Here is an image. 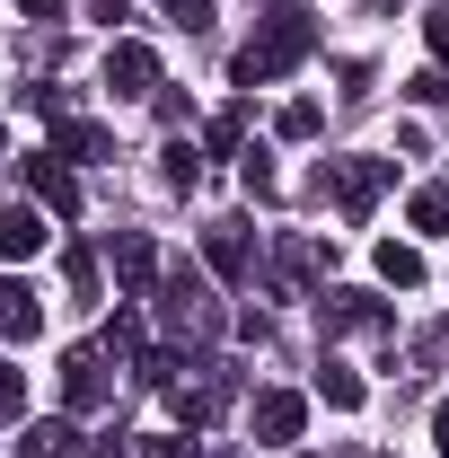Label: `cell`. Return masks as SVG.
I'll use <instances>...</instances> for the list:
<instances>
[{
  "mask_svg": "<svg viewBox=\"0 0 449 458\" xmlns=\"http://www.w3.org/2000/svg\"><path fill=\"white\" fill-rule=\"evenodd\" d=\"M309 54H318V18H309V9H274V18L256 27V45H247V54L229 62V80H238V89L256 98L265 80H282V71H300Z\"/></svg>",
  "mask_w": 449,
  "mask_h": 458,
  "instance_id": "6da1fadb",
  "label": "cell"
},
{
  "mask_svg": "<svg viewBox=\"0 0 449 458\" xmlns=\"http://www.w3.org/2000/svg\"><path fill=\"white\" fill-rule=\"evenodd\" d=\"M388 176H396V159H326V168H318V194H335L343 221H361V212L388 194Z\"/></svg>",
  "mask_w": 449,
  "mask_h": 458,
  "instance_id": "7a4b0ae2",
  "label": "cell"
},
{
  "mask_svg": "<svg viewBox=\"0 0 449 458\" xmlns=\"http://www.w3.org/2000/svg\"><path fill=\"white\" fill-rule=\"evenodd\" d=\"M18 185H27V203H45V212H80V176H71V159H54V150H36V159H18Z\"/></svg>",
  "mask_w": 449,
  "mask_h": 458,
  "instance_id": "3957f363",
  "label": "cell"
},
{
  "mask_svg": "<svg viewBox=\"0 0 449 458\" xmlns=\"http://www.w3.org/2000/svg\"><path fill=\"white\" fill-rule=\"evenodd\" d=\"M247 423H256L265 450H291V441L309 432V397H300V388H256V414H247Z\"/></svg>",
  "mask_w": 449,
  "mask_h": 458,
  "instance_id": "277c9868",
  "label": "cell"
},
{
  "mask_svg": "<svg viewBox=\"0 0 449 458\" xmlns=\"http://www.w3.org/2000/svg\"><path fill=\"white\" fill-rule=\"evenodd\" d=\"M106 89L114 98H159V54L141 36H114L106 45Z\"/></svg>",
  "mask_w": 449,
  "mask_h": 458,
  "instance_id": "5b68a950",
  "label": "cell"
},
{
  "mask_svg": "<svg viewBox=\"0 0 449 458\" xmlns=\"http://www.w3.org/2000/svg\"><path fill=\"white\" fill-rule=\"evenodd\" d=\"M106 256H114V283H123V300H150V291H159V247H150L141 229H114Z\"/></svg>",
  "mask_w": 449,
  "mask_h": 458,
  "instance_id": "8992f818",
  "label": "cell"
},
{
  "mask_svg": "<svg viewBox=\"0 0 449 458\" xmlns=\"http://www.w3.org/2000/svg\"><path fill=\"white\" fill-rule=\"evenodd\" d=\"M318 318H326V335H379L388 327V300L379 291H326Z\"/></svg>",
  "mask_w": 449,
  "mask_h": 458,
  "instance_id": "52a82bcc",
  "label": "cell"
},
{
  "mask_svg": "<svg viewBox=\"0 0 449 458\" xmlns=\"http://www.w3.org/2000/svg\"><path fill=\"white\" fill-rule=\"evenodd\" d=\"M62 397L80 405V414L106 405V344H71V352H62Z\"/></svg>",
  "mask_w": 449,
  "mask_h": 458,
  "instance_id": "ba28073f",
  "label": "cell"
},
{
  "mask_svg": "<svg viewBox=\"0 0 449 458\" xmlns=\"http://www.w3.org/2000/svg\"><path fill=\"white\" fill-rule=\"evenodd\" d=\"M45 238H54V229H45V203H9V212H0V265H36Z\"/></svg>",
  "mask_w": 449,
  "mask_h": 458,
  "instance_id": "9c48e42d",
  "label": "cell"
},
{
  "mask_svg": "<svg viewBox=\"0 0 449 458\" xmlns=\"http://www.w3.org/2000/svg\"><path fill=\"white\" fill-rule=\"evenodd\" d=\"M203 265H212L221 283H247V274H256V238H247L238 221H212L203 229Z\"/></svg>",
  "mask_w": 449,
  "mask_h": 458,
  "instance_id": "30bf717a",
  "label": "cell"
},
{
  "mask_svg": "<svg viewBox=\"0 0 449 458\" xmlns=\"http://www.w3.org/2000/svg\"><path fill=\"white\" fill-rule=\"evenodd\" d=\"M159 309H168V327H194V335H203V327H212V283H203L194 265H176L168 291H159Z\"/></svg>",
  "mask_w": 449,
  "mask_h": 458,
  "instance_id": "8fae6325",
  "label": "cell"
},
{
  "mask_svg": "<svg viewBox=\"0 0 449 458\" xmlns=\"http://www.w3.org/2000/svg\"><path fill=\"white\" fill-rule=\"evenodd\" d=\"M229 405V370H212V379H194V388H176V432H212Z\"/></svg>",
  "mask_w": 449,
  "mask_h": 458,
  "instance_id": "7c38bea8",
  "label": "cell"
},
{
  "mask_svg": "<svg viewBox=\"0 0 449 458\" xmlns=\"http://www.w3.org/2000/svg\"><path fill=\"white\" fill-rule=\"evenodd\" d=\"M45 150L54 159H106V123H80V114H62V123H45Z\"/></svg>",
  "mask_w": 449,
  "mask_h": 458,
  "instance_id": "4fadbf2b",
  "label": "cell"
},
{
  "mask_svg": "<svg viewBox=\"0 0 449 458\" xmlns=\"http://www.w3.org/2000/svg\"><path fill=\"white\" fill-rule=\"evenodd\" d=\"M0 335H9V344H36V335H45V300H36L27 283H0Z\"/></svg>",
  "mask_w": 449,
  "mask_h": 458,
  "instance_id": "5bb4252c",
  "label": "cell"
},
{
  "mask_svg": "<svg viewBox=\"0 0 449 458\" xmlns=\"http://www.w3.org/2000/svg\"><path fill=\"white\" fill-rule=\"evenodd\" d=\"M159 176H168L176 194H194V185H203V150H194V141H168V150H159Z\"/></svg>",
  "mask_w": 449,
  "mask_h": 458,
  "instance_id": "9a60e30c",
  "label": "cell"
},
{
  "mask_svg": "<svg viewBox=\"0 0 449 458\" xmlns=\"http://www.w3.org/2000/svg\"><path fill=\"white\" fill-rule=\"evenodd\" d=\"M203 150H212V159H247V114H238V106H229V114H212Z\"/></svg>",
  "mask_w": 449,
  "mask_h": 458,
  "instance_id": "2e32d148",
  "label": "cell"
},
{
  "mask_svg": "<svg viewBox=\"0 0 449 458\" xmlns=\"http://www.w3.org/2000/svg\"><path fill=\"white\" fill-rule=\"evenodd\" d=\"M379 283H388V291H414V283H423V256L388 238V247H379Z\"/></svg>",
  "mask_w": 449,
  "mask_h": 458,
  "instance_id": "e0dca14e",
  "label": "cell"
},
{
  "mask_svg": "<svg viewBox=\"0 0 449 458\" xmlns=\"http://www.w3.org/2000/svg\"><path fill=\"white\" fill-rule=\"evenodd\" d=\"M318 397L335 405V414H352V405H361V379H352L343 361H326V370H318Z\"/></svg>",
  "mask_w": 449,
  "mask_h": 458,
  "instance_id": "ac0fdd59",
  "label": "cell"
},
{
  "mask_svg": "<svg viewBox=\"0 0 449 458\" xmlns=\"http://www.w3.org/2000/svg\"><path fill=\"white\" fill-rule=\"evenodd\" d=\"M18 458H71V423H27Z\"/></svg>",
  "mask_w": 449,
  "mask_h": 458,
  "instance_id": "d6986e66",
  "label": "cell"
},
{
  "mask_svg": "<svg viewBox=\"0 0 449 458\" xmlns=\"http://www.w3.org/2000/svg\"><path fill=\"white\" fill-rule=\"evenodd\" d=\"M106 352H132V361L150 352V344H141V309H114L106 318Z\"/></svg>",
  "mask_w": 449,
  "mask_h": 458,
  "instance_id": "ffe728a7",
  "label": "cell"
},
{
  "mask_svg": "<svg viewBox=\"0 0 449 458\" xmlns=\"http://www.w3.org/2000/svg\"><path fill=\"white\" fill-rule=\"evenodd\" d=\"M405 221H414V229H432V238H441V229H449V185H423Z\"/></svg>",
  "mask_w": 449,
  "mask_h": 458,
  "instance_id": "44dd1931",
  "label": "cell"
},
{
  "mask_svg": "<svg viewBox=\"0 0 449 458\" xmlns=\"http://www.w3.org/2000/svg\"><path fill=\"white\" fill-rule=\"evenodd\" d=\"M405 98H414V106H449V71H414Z\"/></svg>",
  "mask_w": 449,
  "mask_h": 458,
  "instance_id": "7402d4cb",
  "label": "cell"
},
{
  "mask_svg": "<svg viewBox=\"0 0 449 458\" xmlns=\"http://www.w3.org/2000/svg\"><path fill=\"white\" fill-rule=\"evenodd\" d=\"M141 458H203L194 432H159V441H141Z\"/></svg>",
  "mask_w": 449,
  "mask_h": 458,
  "instance_id": "603a6c76",
  "label": "cell"
},
{
  "mask_svg": "<svg viewBox=\"0 0 449 458\" xmlns=\"http://www.w3.org/2000/svg\"><path fill=\"white\" fill-rule=\"evenodd\" d=\"M282 141H318V106H309V98L282 106Z\"/></svg>",
  "mask_w": 449,
  "mask_h": 458,
  "instance_id": "cb8c5ba5",
  "label": "cell"
},
{
  "mask_svg": "<svg viewBox=\"0 0 449 458\" xmlns=\"http://www.w3.org/2000/svg\"><path fill=\"white\" fill-rule=\"evenodd\" d=\"M62 274H71L80 291H97V256H89V247H62Z\"/></svg>",
  "mask_w": 449,
  "mask_h": 458,
  "instance_id": "d4e9b609",
  "label": "cell"
},
{
  "mask_svg": "<svg viewBox=\"0 0 449 458\" xmlns=\"http://www.w3.org/2000/svg\"><path fill=\"white\" fill-rule=\"evenodd\" d=\"M247 194H256V203L274 194V150H247Z\"/></svg>",
  "mask_w": 449,
  "mask_h": 458,
  "instance_id": "484cf974",
  "label": "cell"
},
{
  "mask_svg": "<svg viewBox=\"0 0 449 458\" xmlns=\"http://www.w3.org/2000/svg\"><path fill=\"white\" fill-rule=\"evenodd\" d=\"M27 405V379H18V361H0V414H18Z\"/></svg>",
  "mask_w": 449,
  "mask_h": 458,
  "instance_id": "4316f807",
  "label": "cell"
},
{
  "mask_svg": "<svg viewBox=\"0 0 449 458\" xmlns=\"http://www.w3.org/2000/svg\"><path fill=\"white\" fill-rule=\"evenodd\" d=\"M168 18L176 27H212V0H168Z\"/></svg>",
  "mask_w": 449,
  "mask_h": 458,
  "instance_id": "83f0119b",
  "label": "cell"
},
{
  "mask_svg": "<svg viewBox=\"0 0 449 458\" xmlns=\"http://www.w3.org/2000/svg\"><path fill=\"white\" fill-rule=\"evenodd\" d=\"M432 441H441V458H449V397L432 405Z\"/></svg>",
  "mask_w": 449,
  "mask_h": 458,
  "instance_id": "f1b7e54d",
  "label": "cell"
},
{
  "mask_svg": "<svg viewBox=\"0 0 449 458\" xmlns=\"http://www.w3.org/2000/svg\"><path fill=\"white\" fill-rule=\"evenodd\" d=\"M18 9H27V18H62L71 0H18Z\"/></svg>",
  "mask_w": 449,
  "mask_h": 458,
  "instance_id": "f546056e",
  "label": "cell"
},
{
  "mask_svg": "<svg viewBox=\"0 0 449 458\" xmlns=\"http://www.w3.org/2000/svg\"><path fill=\"white\" fill-rule=\"evenodd\" d=\"M432 54L449 62V9H441V18H432Z\"/></svg>",
  "mask_w": 449,
  "mask_h": 458,
  "instance_id": "4dcf8cb0",
  "label": "cell"
},
{
  "mask_svg": "<svg viewBox=\"0 0 449 458\" xmlns=\"http://www.w3.org/2000/svg\"><path fill=\"white\" fill-rule=\"evenodd\" d=\"M97 458H132V450H123V432H106V441H97Z\"/></svg>",
  "mask_w": 449,
  "mask_h": 458,
  "instance_id": "1f68e13d",
  "label": "cell"
},
{
  "mask_svg": "<svg viewBox=\"0 0 449 458\" xmlns=\"http://www.w3.org/2000/svg\"><path fill=\"white\" fill-rule=\"evenodd\" d=\"M89 9H97V18H106V27H114V18H123V0H89Z\"/></svg>",
  "mask_w": 449,
  "mask_h": 458,
  "instance_id": "d6a6232c",
  "label": "cell"
}]
</instances>
